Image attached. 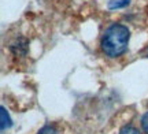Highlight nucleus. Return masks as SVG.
<instances>
[{"instance_id": "nucleus-6", "label": "nucleus", "mask_w": 148, "mask_h": 134, "mask_svg": "<svg viewBox=\"0 0 148 134\" xmlns=\"http://www.w3.org/2000/svg\"><path fill=\"white\" fill-rule=\"evenodd\" d=\"M129 4V0H118L116 3L114 1H110L108 3V7H110L111 10H115V8H122V7H125V5Z\"/></svg>"}, {"instance_id": "nucleus-4", "label": "nucleus", "mask_w": 148, "mask_h": 134, "mask_svg": "<svg viewBox=\"0 0 148 134\" xmlns=\"http://www.w3.org/2000/svg\"><path fill=\"white\" fill-rule=\"evenodd\" d=\"M119 134H141L138 131V129H136L132 124H127V126H123L121 130H119Z\"/></svg>"}, {"instance_id": "nucleus-2", "label": "nucleus", "mask_w": 148, "mask_h": 134, "mask_svg": "<svg viewBox=\"0 0 148 134\" xmlns=\"http://www.w3.org/2000/svg\"><path fill=\"white\" fill-rule=\"evenodd\" d=\"M10 51L14 56H26L29 51V41L23 37L16 38L10 45Z\"/></svg>"}, {"instance_id": "nucleus-1", "label": "nucleus", "mask_w": 148, "mask_h": 134, "mask_svg": "<svg viewBox=\"0 0 148 134\" xmlns=\"http://www.w3.org/2000/svg\"><path fill=\"white\" fill-rule=\"evenodd\" d=\"M129 38L130 32L127 26L122 23H112L106 29L101 37V51L110 58H118L127 49Z\"/></svg>"}, {"instance_id": "nucleus-3", "label": "nucleus", "mask_w": 148, "mask_h": 134, "mask_svg": "<svg viewBox=\"0 0 148 134\" xmlns=\"http://www.w3.org/2000/svg\"><path fill=\"white\" fill-rule=\"evenodd\" d=\"M11 126V119L8 116V114L5 111V108H1V130L8 129Z\"/></svg>"}, {"instance_id": "nucleus-7", "label": "nucleus", "mask_w": 148, "mask_h": 134, "mask_svg": "<svg viewBox=\"0 0 148 134\" xmlns=\"http://www.w3.org/2000/svg\"><path fill=\"white\" fill-rule=\"evenodd\" d=\"M141 129L145 134H148V112H145L141 118Z\"/></svg>"}, {"instance_id": "nucleus-5", "label": "nucleus", "mask_w": 148, "mask_h": 134, "mask_svg": "<svg viewBox=\"0 0 148 134\" xmlns=\"http://www.w3.org/2000/svg\"><path fill=\"white\" fill-rule=\"evenodd\" d=\"M37 134H59V131L55 126H52V124H47V126H44V127H42Z\"/></svg>"}]
</instances>
